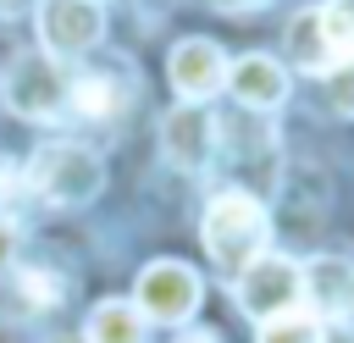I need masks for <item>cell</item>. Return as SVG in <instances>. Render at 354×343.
Segmentation results:
<instances>
[{
  "label": "cell",
  "mask_w": 354,
  "mask_h": 343,
  "mask_svg": "<svg viewBox=\"0 0 354 343\" xmlns=\"http://www.w3.org/2000/svg\"><path fill=\"white\" fill-rule=\"evenodd\" d=\"M160 149L177 172H205L216 160V116L205 105H171L160 116Z\"/></svg>",
  "instance_id": "obj_7"
},
{
  "label": "cell",
  "mask_w": 354,
  "mask_h": 343,
  "mask_svg": "<svg viewBox=\"0 0 354 343\" xmlns=\"http://www.w3.org/2000/svg\"><path fill=\"white\" fill-rule=\"evenodd\" d=\"M288 55H293V66L310 72V77H332V72H337V61H332V50H326V39H321V28H315V6L288 22Z\"/></svg>",
  "instance_id": "obj_13"
},
{
  "label": "cell",
  "mask_w": 354,
  "mask_h": 343,
  "mask_svg": "<svg viewBox=\"0 0 354 343\" xmlns=\"http://www.w3.org/2000/svg\"><path fill=\"white\" fill-rule=\"evenodd\" d=\"M28 183L50 205H88L105 188V160L88 144H44L28 166Z\"/></svg>",
  "instance_id": "obj_2"
},
{
  "label": "cell",
  "mask_w": 354,
  "mask_h": 343,
  "mask_svg": "<svg viewBox=\"0 0 354 343\" xmlns=\"http://www.w3.org/2000/svg\"><path fill=\"white\" fill-rule=\"evenodd\" d=\"M11 260H17V221L0 216V271H11Z\"/></svg>",
  "instance_id": "obj_17"
},
{
  "label": "cell",
  "mask_w": 354,
  "mask_h": 343,
  "mask_svg": "<svg viewBox=\"0 0 354 343\" xmlns=\"http://www.w3.org/2000/svg\"><path fill=\"white\" fill-rule=\"evenodd\" d=\"M199 232H205V254H210L227 277H238L254 254H266V243H271V216H266V205H260L254 194L221 188V194L205 205Z\"/></svg>",
  "instance_id": "obj_1"
},
{
  "label": "cell",
  "mask_w": 354,
  "mask_h": 343,
  "mask_svg": "<svg viewBox=\"0 0 354 343\" xmlns=\"http://www.w3.org/2000/svg\"><path fill=\"white\" fill-rule=\"evenodd\" d=\"M50 343H83V337H50Z\"/></svg>",
  "instance_id": "obj_21"
},
{
  "label": "cell",
  "mask_w": 354,
  "mask_h": 343,
  "mask_svg": "<svg viewBox=\"0 0 354 343\" xmlns=\"http://www.w3.org/2000/svg\"><path fill=\"white\" fill-rule=\"evenodd\" d=\"M343 321H348V332H354V293H348V310H343Z\"/></svg>",
  "instance_id": "obj_20"
},
{
  "label": "cell",
  "mask_w": 354,
  "mask_h": 343,
  "mask_svg": "<svg viewBox=\"0 0 354 343\" xmlns=\"http://www.w3.org/2000/svg\"><path fill=\"white\" fill-rule=\"evenodd\" d=\"M304 271V310H315L321 321L326 315H337L343 321V310H348V293H354V266L348 260H337V254H315L310 266H299Z\"/></svg>",
  "instance_id": "obj_11"
},
{
  "label": "cell",
  "mask_w": 354,
  "mask_h": 343,
  "mask_svg": "<svg viewBox=\"0 0 354 343\" xmlns=\"http://www.w3.org/2000/svg\"><path fill=\"white\" fill-rule=\"evenodd\" d=\"M199 299H205V282H199V271L183 266V260H149V266L138 271V288H133L138 315H144V321H160V326L188 321V315L199 310Z\"/></svg>",
  "instance_id": "obj_5"
},
{
  "label": "cell",
  "mask_w": 354,
  "mask_h": 343,
  "mask_svg": "<svg viewBox=\"0 0 354 343\" xmlns=\"http://www.w3.org/2000/svg\"><path fill=\"white\" fill-rule=\"evenodd\" d=\"M149 321L138 315L133 299H100L88 310V326H83V343H144Z\"/></svg>",
  "instance_id": "obj_12"
},
{
  "label": "cell",
  "mask_w": 354,
  "mask_h": 343,
  "mask_svg": "<svg viewBox=\"0 0 354 343\" xmlns=\"http://www.w3.org/2000/svg\"><path fill=\"white\" fill-rule=\"evenodd\" d=\"M177 343H221V337H216V332H205V326H194V332H183Z\"/></svg>",
  "instance_id": "obj_19"
},
{
  "label": "cell",
  "mask_w": 354,
  "mask_h": 343,
  "mask_svg": "<svg viewBox=\"0 0 354 343\" xmlns=\"http://www.w3.org/2000/svg\"><path fill=\"white\" fill-rule=\"evenodd\" d=\"M315 28L332 50L337 66H354V0H321L315 6Z\"/></svg>",
  "instance_id": "obj_14"
},
{
  "label": "cell",
  "mask_w": 354,
  "mask_h": 343,
  "mask_svg": "<svg viewBox=\"0 0 354 343\" xmlns=\"http://www.w3.org/2000/svg\"><path fill=\"white\" fill-rule=\"evenodd\" d=\"M6 105L17 111V116H28V122H55L61 111H66V72H61V61L55 55H44V50H28V55H17L11 66H6Z\"/></svg>",
  "instance_id": "obj_4"
},
{
  "label": "cell",
  "mask_w": 354,
  "mask_h": 343,
  "mask_svg": "<svg viewBox=\"0 0 354 343\" xmlns=\"http://www.w3.org/2000/svg\"><path fill=\"white\" fill-rule=\"evenodd\" d=\"M227 89H232V100H243L249 111H277L282 100H288V72H282V61L277 55H238L232 66H227Z\"/></svg>",
  "instance_id": "obj_9"
},
{
  "label": "cell",
  "mask_w": 354,
  "mask_h": 343,
  "mask_svg": "<svg viewBox=\"0 0 354 343\" xmlns=\"http://www.w3.org/2000/svg\"><path fill=\"white\" fill-rule=\"evenodd\" d=\"M166 77H171L177 100L205 105V100L227 83V55H221V44H210V39H183V44L171 50V61H166Z\"/></svg>",
  "instance_id": "obj_8"
},
{
  "label": "cell",
  "mask_w": 354,
  "mask_h": 343,
  "mask_svg": "<svg viewBox=\"0 0 354 343\" xmlns=\"http://www.w3.org/2000/svg\"><path fill=\"white\" fill-rule=\"evenodd\" d=\"M17 293H22V299H28L33 310H50V304H55V299H61L66 288L55 282V271H39V266H22V271H17Z\"/></svg>",
  "instance_id": "obj_16"
},
{
  "label": "cell",
  "mask_w": 354,
  "mask_h": 343,
  "mask_svg": "<svg viewBox=\"0 0 354 343\" xmlns=\"http://www.w3.org/2000/svg\"><path fill=\"white\" fill-rule=\"evenodd\" d=\"M232 299H238V310L254 315V321L288 315V310L304 304V271H299V260L266 249V254H254V260L232 277Z\"/></svg>",
  "instance_id": "obj_3"
},
{
  "label": "cell",
  "mask_w": 354,
  "mask_h": 343,
  "mask_svg": "<svg viewBox=\"0 0 354 343\" xmlns=\"http://www.w3.org/2000/svg\"><path fill=\"white\" fill-rule=\"evenodd\" d=\"M216 11H232V17H243V11H254V6H266V0H210Z\"/></svg>",
  "instance_id": "obj_18"
},
{
  "label": "cell",
  "mask_w": 354,
  "mask_h": 343,
  "mask_svg": "<svg viewBox=\"0 0 354 343\" xmlns=\"http://www.w3.org/2000/svg\"><path fill=\"white\" fill-rule=\"evenodd\" d=\"M254 343H326V332H321V315L315 310H288V315H271V321H260V337Z\"/></svg>",
  "instance_id": "obj_15"
},
{
  "label": "cell",
  "mask_w": 354,
  "mask_h": 343,
  "mask_svg": "<svg viewBox=\"0 0 354 343\" xmlns=\"http://www.w3.org/2000/svg\"><path fill=\"white\" fill-rule=\"evenodd\" d=\"M127 100H133V77H127V72H83V77L66 83V111L94 116V122L122 116Z\"/></svg>",
  "instance_id": "obj_10"
},
{
  "label": "cell",
  "mask_w": 354,
  "mask_h": 343,
  "mask_svg": "<svg viewBox=\"0 0 354 343\" xmlns=\"http://www.w3.org/2000/svg\"><path fill=\"white\" fill-rule=\"evenodd\" d=\"M105 39V6L100 0H44L39 6V44L44 55H88Z\"/></svg>",
  "instance_id": "obj_6"
}]
</instances>
